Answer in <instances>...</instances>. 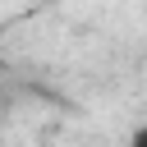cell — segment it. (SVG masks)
<instances>
[{"label": "cell", "mask_w": 147, "mask_h": 147, "mask_svg": "<svg viewBox=\"0 0 147 147\" xmlns=\"http://www.w3.org/2000/svg\"><path fill=\"white\" fill-rule=\"evenodd\" d=\"M129 147H147V124H142V129H133V138H129Z\"/></svg>", "instance_id": "6da1fadb"}]
</instances>
